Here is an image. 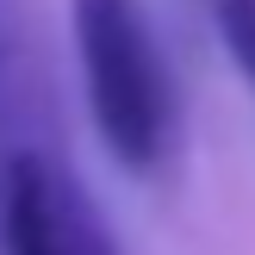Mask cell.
Returning <instances> with one entry per match:
<instances>
[{
    "label": "cell",
    "instance_id": "obj_1",
    "mask_svg": "<svg viewBox=\"0 0 255 255\" xmlns=\"http://www.w3.org/2000/svg\"><path fill=\"white\" fill-rule=\"evenodd\" d=\"M69 19L87 81V112L106 156L131 174L162 168L174 137V81L149 12L137 0H75Z\"/></svg>",
    "mask_w": 255,
    "mask_h": 255
},
{
    "label": "cell",
    "instance_id": "obj_3",
    "mask_svg": "<svg viewBox=\"0 0 255 255\" xmlns=\"http://www.w3.org/2000/svg\"><path fill=\"white\" fill-rule=\"evenodd\" d=\"M212 25H218V37L231 50L243 87L255 94V0H212Z\"/></svg>",
    "mask_w": 255,
    "mask_h": 255
},
{
    "label": "cell",
    "instance_id": "obj_2",
    "mask_svg": "<svg viewBox=\"0 0 255 255\" xmlns=\"http://www.w3.org/2000/svg\"><path fill=\"white\" fill-rule=\"evenodd\" d=\"M0 249L6 255H119L106 212L50 156H19L0 187Z\"/></svg>",
    "mask_w": 255,
    "mask_h": 255
}]
</instances>
